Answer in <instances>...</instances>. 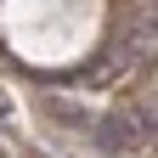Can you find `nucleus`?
I'll use <instances>...</instances> for the list:
<instances>
[{"label": "nucleus", "mask_w": 158, "mask_h": 158, "mask_svg": "<svg viewBox=\"0 0 158 158\" xmlns=\"http://www.w3.org/2000/svg\"><path fill=\"white\" fill-rule=\"evenodd\" d=\"M113 51H118V62H124V68H147V62H158V0L124 17Z\"/></svg>", "instance_id": "obj_1"}, {"label": "nucleus", "mask_w": 158, "mask_h": 158, "mask_svg": "<svg viewBox=\"0 0 158 158\" xmlns=\"http://www.w3.org/2000/svg\"><path fill=\"white\" fill-rule=\"evenodd\" d=\"M96 130H102V152H130L135 141H147L141 135V113H107Z\"/></svg>", "instance_id": "obj_2"}, {"label": "nucleus", "mask_w": 158, "mask_h": 158, "mask_svg": "<svg viewBox=\"0 0 158 158\" xmlns=\"http://www.w3.org/2000/svg\"><path fill=\"white\" fill-rule=\"evenodd\" d=\"M45 107H51L56 118H68V124H90V113H85V107H68V102H56V96H51Z\"/></svg>", "instance_id": "obj_3"}, {"label": "nucleus", "mask_w": 158, "mask_h": 158, "mask_svg": "<svg viewBox=\"0 0 158 158\" xmlns=\"http://www.w3.org/2000/svg\"><path fill=\"white\" fill-rule=\"evenodd\" d=\"M141 135H147V141H158V113H141Z\"/></svg>", "instance_id": "obj_4"}]
</instances>
